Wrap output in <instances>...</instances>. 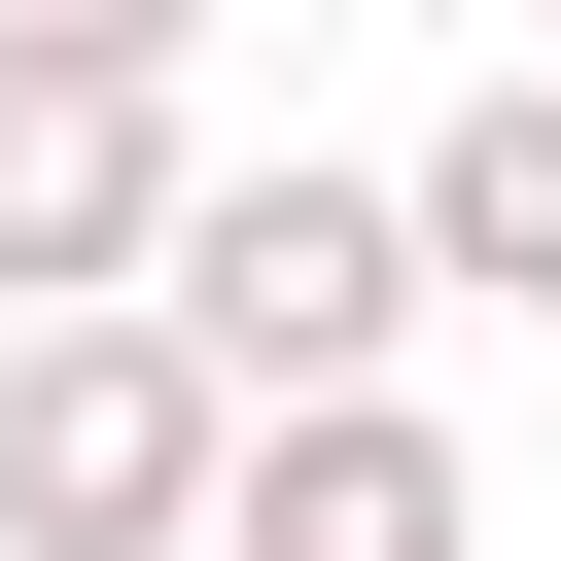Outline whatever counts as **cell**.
<instances>
[{
    "instance_id": "obj_1",
    "label": "cell",
    "mask_w": 561,
    "mask_h": 561,
    "mask_svg": "<svg viewBox=\"0 0 561 561\" xmlns=\"http://www.w3.org/2000/svg\"><path fill=\"white\" fill-rule=\"evenodd\" d=\"M210 456H245V386H210L140 280L0 316V561H210Z\"/></svg>"
},
{
    "instance_id": "obj_2",
    "label": "cell",
    "mask_w": 561,
    "mask_h": 561,
    "mask_svg": "<svg viewBox=\"0 0 561 561\" xmlns=\"http://www.w3.org/2000/svg\"><path fill=\"white\" fill-rule=\"evenodd\" d=\"M140 316H175L210 386H421V316H456V280H421V210H386V175H316V140H280V175H175Z\"/></svg>"
},
{
    "instance_id": "obj_3",
    "label": "cell",
    "mask_w": 561,
    "mask_h": 561,
    "mask_svg": "<svg viewBox=\"0 0 561 561\" xmlns=\"http://www.w3.org/2000/svg\"><path fill=\"white\" fill-rule=\"evenodd\" d=\"M210 561H491V456H456L421 386H245V456H210Z\"/></svg>"
},
{
    "instance_id": "obj_5",
    "label": "cell",
    "mask_w": 561,
    "mask_h": 561,
    "mask_svg": "<svg viewBox=\"0 0 561 561\" xmlns=\"http://www.w3.org/2000/svg\"><path fill=\"white\" fill-rule=\"evenodd\" d=\"M386 210H421L456 316H561V70H456V105L386 140Z\"/></svg>"
},
{
    "instance_id": "obj_6",
    "label": "cell",
    "mask_w": 561,
    "mask_h": 561,
    "mask_svg": "<svg viewBox=\"0 0 561 561\" xmlns=\"http://www.w3.org/2000/svg\"><path fill=\"white\" fill-rule=\"evenodd\" d=\"M0 35H35V70H175L210 0H0Z\"/></svg>"
},
{
    "instance_id": "obj_4",
    "label": "cell",
    "mask_w": 561,
    "mask_h": 561,
    "mask_svg": "<svg viewBox=\"0 0 561 561\" xmlns=\"http://www.w3.org/2000/svg\"><path fill=\"white\" fill-rule=\"evenodd\" d=\"M175 175H210V140H175V70H35V35H0V316L140 280V245H175Z\"/></svg>"
}]
</instances>
